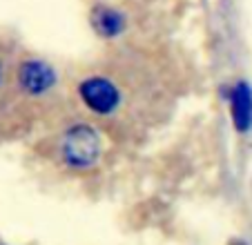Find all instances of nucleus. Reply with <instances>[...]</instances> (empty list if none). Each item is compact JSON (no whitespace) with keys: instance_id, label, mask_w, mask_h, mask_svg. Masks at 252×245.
I'll return each instance as SVG.
<instances>
[{"instance_id":"nucleus-1","label":"nucleus","mask_w":252,"mask_h":245,"mask_svg":"<svg viewBox=\"0 0 252 245\" xmlns=\"http://www.w3.org/2000/svg\"><path fill=\"white\" fill-rule=\"evenodd\" d=\"M100 136L90 125H74L63 136L61 156L71 170H90L100 158Z\"/></svg>"},{"instance_id":"nucleus-2","label":"nucleus","mask_w":252,"mask_h":245,"mask_svg":"<svg viewBox=\"0 0 252 245\" xmlns=\"http://www.w3.org/2000/svg\"><path fill=\"white\" fill-rule=\"evenodd\" d=\"M78 96H81L83 105L90 112L98 114V116H110L121 105L119 87L110 78H105V76H90V78L81 80Z\"/></svg>"},{"instance_id":"nucleus-3","label":"nucleus","mask_w":252,"mask_h":245,"mask_svg":"<svg viewBox=\"0 0 252 245\" xmlns=\"http://www.w3.org/2000/svg\"><path fill=\"white\" fill-rule=\"evenodd\" d=\"M18 87L29 96H43L56 85V71L43 61H25L16 71Z\"/></svg>"},{"instance_id":"nucleus-4","label":"nucleus","mask_w":252,"mask_h":245,"mask_svg":"<svg viewBox=\"0 0 252 245\" xmlns=\"http://www.w3.org/2000/svg\"><path fill=\"white\" fill-rule=\"evenodd\" d=\"M230 112H232V125L239 132H248L252 127V90L248 83H237L230 94Z\"/></svg>"},{"instance_id":"nucleus-5","label":"nucleus","mask_w":252,"mask_h":245,"mask_svg":"<svg viewBox=\"0 0 252 245\" xmlns=\"http://www.w3.org/2000/svg\"><path fill=\"white\" fill-rule=\"evenodd\" d=\"M92 25L96 27V31L100 36H119L125 27V18L121 11L110 9V7H96L92 11Z\"/></svg>"},{"instance_id":"nucleus-6","label":"nucleus","mask_w":252,"mask_h":245,"mask_svg":"<svg viewBox=\"0 0 252 245\" xmlns=\"http://www.w3.org/2000/svg\"><path fill=\"white\" fill-rule=\"evenodd\" d=\"M0 78H2V67H0Z\"/></svg>"}]
</instances>
